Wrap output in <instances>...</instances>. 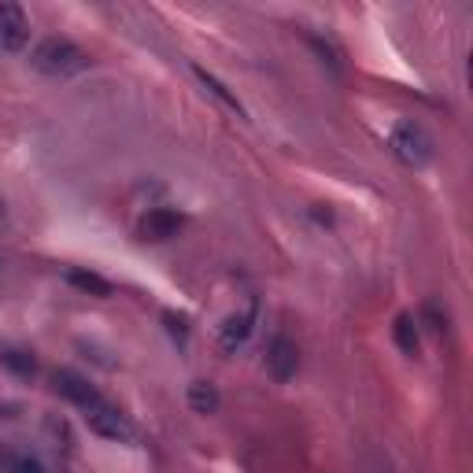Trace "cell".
Returning <instances> with one entry per match:
<instances>
[{"label": "cell", "instance_id": "obj_7", "mask_svg": "<svg viewBox=\"0 0 473 473\" xmlns=\"http://www.w3.org/2000/svg\"><path fill=\"white\" fill-rule=\"evenodd\" d=\"M178 230H181V218L174 211H167V207H155V211H148L141 218V237L145 241H167Z\"/></svg>", "mask_w": 473, "mask_h": 473}, {"label": "cell", "instance_id": "obj_13", "mask_svg": "<svg viewBox=\"0 0 473 473\" xmlns=\"http://www.w3.org/2000/svg\"><path fill=\"white\" fill-rule=\"evenodd\" d=\"M0 363H4L8 370H15V373H22V377H30L38 366H34V359H30L26 352H0Z\"/></svg>", "mask_w": 473, "mask_h": 473}, {"label": "cell", "instance_id": "obj_10", "mask_svg": "<svg viewBox=\"0 0 473 473\" xmlns=\"http://www.w3.org/2000/svg\"><path fill=\"white\" fill-rule=\"evenodd\" d=\"M193 74L200 78V85H204V89L211 92V97H215V101H223V104H226L230 111H237V115L244 111V108H241V101H237V97H233V92H230V89H226L223 82H218V78H215L211 71H204V67H193Z\"/></svg>", "mask_w": 473, "mask_h": 473}, {"label": "cell", "instance_id": "obj_11", "mask_svg": "<svg viewBox=\"0 0 473 473\" xmlns=\"http://www.w3.org/2000/svg\"><path fill=\"white\" fill-rule=\"evenodd\" d=\"M392 333H396V344H399L403 355H418V326H415L411 314H399Z\"/></svg>", "mask_w": 473, "mask_h": 473}, {"label": "cell", "instance_id": "obj_12", "mask_svg": "<svg viewBox=\"0 0 473 473\" xmlns=\"http://www.w3.org/2000/svg\"><path fill=\"white\" fill-rule=\"evenodd\" d=\"M188 407H193L197 415H215L218 411V392H215V385L197 381L193 389H188Z\"/></svg>", "mask_w": 473, "mask_h": 473}, {"label": "cell", "instance_id": "obj_6", "mask_svg": "<svg viewBox=\"0 0 473 473\" xmlns=\"http://www.w3.org/2000/svg\"><path fill=\"white\" fill-rule=\"evenodd\" d=\"M267 370H270L274 381H289V377H296L300 352H296V344L289 337H274L270 340V348H267Z\"/></svg>", "mask_w": 473, "mask_h": 473}, {"label": "cell", "instance_id": "obj_5", "mask_svg": "<svg viewBox=\"0 0 473 473\" xmlns=\"http://www.w3.org/2000/svg\"><path fill=\"white\" fill-rule=\"evenodd\" d=\"M52 385H56V392L63 396V399H71L78 411H89V407H97V403H104V396L92 389L85 377H78L74 370H56V377H52Z\"/></svg>", "mask_w": 473, "mask_h": 473}, {"label": "cell", "instance_id": "obj_4", "mask_svg": "<svg viewBox=\"0 0 473 473\" xmlns=\"http://www.w3.org/2000/svg\"><path fill=\"white\" fill-rule=\"evenodd\" d=\"M30 41V19L19 4H12V0H4L0 4V48L8 52H22Z\"/></svg>", "mask_w": 473, "mask_h": 473}, {"label": "cell", "instance_id": "obj_14", "mask_svg": "<svg viewBox=\"0 0 473 473\" xmlns=\"http://www.w3.org/2000/svg\"><path fill=\"white\" fill-rule=\"evenodd\" d=\"M12 473H45V466L38 462V459H30V455H19V459H12V466H8Z\"/></svg>", "mask_w": 473, "mask_h": 473}, {"label": "cell", "instance_id": "obj_1", "mask_svg": "<svg viewBox=\"0 0 473 473\" xmlns=\"http://www.w3.org/2000/svg\"><path fill=\"white\" fill-rule=\"evenodd\" d=\"M30 63H34V71H41L48 78H71V74L89 67V56L67 38H45L34 52H30Z\"/></svg>", "mask_w": 473, "mask_h": 473}, {"label": "cell", "instance_id": "obj_9", "mask_svg": "<svg viewBox=\"0 0 473 473\" xmlns=\"http://www.w3.org/2000/svg\"><path fill=\"white\" fill-rule=\"evenodd\" d=\"M67 281L74 289H82V293H89V296H111V281H104L101 274H92V270H71L67 274Z\"/></svg>", "mask_w": 473, "mask_h": 473}, {"label": "cell", "instance_id": "obj_8", "mask_svg": "<svg viewBox=\"0 0 473 473\" xmlns=\"http://www.w3.org/2000/svg\"><path fill=\"white\" fill-rule=\"evenodd\" d=\"M251 322H256V311H241V314H233V319H226V326H223V352L241 348V344L248 340V333H251Z\"/></svg>", "mask_w": 473, "mask_h": 473}, {"label": "cell", "instance_id": "obj_2", "mask_svg": "<svg viewBox=\"0 0 473 473\" xmlns=\"http://www.w3.org/2000/svg\"><path fill=\"white\" fill-rule=\"evenodd\" d=\"M389 148H392L396 160L403 167H411V171H418V167H425L433 160V137L422 130L418 122H396V130L389 137Z\"/></svg>", "mask_w": 473, "mask_h": 473}, {"label": "cell", "instance_id": "obj_3", "mask_svg": "<svg viewBox=\"0 0 473 473\" xmlns=\"http://www.w3.org/2000/svg\"><path fill=\"white\" fill-rule=\"evenodd\" d=\"M82 418H85V425L92 433L104 436V440H118V444H134V440H137V429L130 425V418H126L122 411H115L108 399L97 403V407H89V411H82Z\"/></svg>", "mask_w": 473, "mask_h": 473}]
</instances>
